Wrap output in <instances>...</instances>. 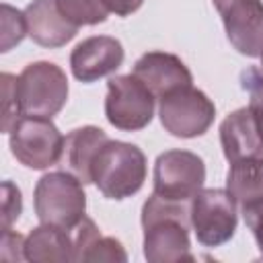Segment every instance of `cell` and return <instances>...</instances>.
I'll return each instance as SVG.
<instances>
[{
  "instance_id": "obj_7",
  "label": "cell",
  "mask_w": 263,
  "mask_h": 263,
  "mask_svg": "<svg viewBox=\"0 0 263 263\" xmlns=\"http://www.w3.org/2000/svg\"><path fill=\"white\" fill-rule=\"evenodd\" d=\"M158 101L160 123L175 138H197L214 123L216 107L199 88L183 86Z\"/></svg>"
},
{
  "instance_id": "obj_22",
  "label": "cell",
  "mask_w": 263,
  "mask_h": 263,
  "mask_svg": "<svg viewBox=\"0 0 263 263\" xmlns=\"http://www.w3.org/2000/svg\"><path fill=\"white\" fill-rule=\"evenodd\" d=\"M23 212V197L12 181L2 183V230H8Z\"/></svg>"
},
{
  "instance_id": "obj_21",
  "label": "cell",
  "mask_w": 263,
  "mask_h": 263,
  "mask_svg": "<svg viewBox=\"0 0 263 263\" xmlns=\"http://www.w3.org/2000/svg\"><path fill=\"white\" fill-rule=\"evenodd\" d=\"M2 90H4V105H2V132H10L12 123L21 117L18 99H16V76L4 72L2 74Z\"/></svg>"
},
{
  "instance_id": "obj_25",
  "label": "cell",
  "mask_w": 263,
  "mask_h": 263,
  "mask_svg": "<svg viewBox=\"0 0 263 263\" xmlns=\"http://www.w3.org/2000/svg\"><path fill=\"white\" fill-rule=\"evenodd\" d=\"M247 92H249V97H251V101H249V109H251V113H253V117H255V123H257V129H259V134H261V140H263V88H245Z\"/></svg>"
},
{
  "instance_id": "obj_19",
  "label": "cell",
  "mask_w": 263,
  "mask_h": 263,
  "mask_svg": "<svg viewBox=\"0 0 263 263\" xmlns=\"http://www.w3.org/2000/svg\"><path fill=\"white\" fill-rule=\"evenodd\" d=\"M58 8L76 27L105 23L109 14L105 0H58Z\"/></svg>"
},
{
  "instance_id": "obj_10",
  "label": "cell",
  "mask_w": 263,
  "mask_h": 263,
  "mask_svg": "<svg viewBox=\"0 0 263 263\" xmlns=\"http://www.w3.org/2000/svg\"><path fill=\"white\" fill-rule=\"evenodd\" d=\"M123 45L109 35H95L82 39L70 53V68L76 80L95 82L113 74L123 64Z\"/></svg>"
},
{
  "instance_id": "obj_6",
  "label": "cell",
  "mask_w": 263,
  "mask_h": 263,
  "mask_svg": "<svg viewBox=\"0 0 263 263\" xmlns=\"http://www.w3.org/2000/svg\"><path fill=\"white\" fill-rule=\"evenodd\" d=\"M191 228L205 247L228 242L238 224V203L226 189H199L191 203Z\"/></svg>"
},
{
  "instance_id": "obj_15",
  "label": "cell",
  "mask_w": 263,
  "mask_h": 263,
  "mask_svg": "<svg viewBox=\"0 0 263 263\" xmlns=\"http://www.w3.org/2000/svg\"><path fill=\"white\" fill-rule=\"evenodd\" d=\"M111 138L95 125H84L72 129L64 140V156L62 162L68 166L72 175H76L84 185L92 183L90 168L99 154V150L109 142Z\"/></svg>"
},
{
  "instance_id": "obj_24",
  "label": "cell",
  "mask_w": 263,
  "mask_h": 263,
  "mask_svg": "<svg viewBox=\"0 0 263 263\" xmlns=\"http://www.w3.org/2000/svg\"><path fill=\"white\" fill-rule=\"evenodd\" d=\"M0 257L6 261H21L25 259V236L14 230H2V249Z\"/></svg>"
},
{
  "instance_id": "obj_13",
  "label": "cell",
  "mask_w": 263,
  "mask_h": 263,
  "mask_svg": "<svg viewBox=\"0 0 263 263\" xmlns=\"http://www.w3.org/2000/svg\"><path fill=\"white\" fill-rule=\"evenodd\" d=\"M25 18L27 35L43 47H62L78 33V27L58 8V0H33L25 8Z\"/></svg>"
},
{
  "instance_id": "obj_17",
  "label": "cell",
  "mask_w": 263,
  "mask_h": 263,
  "mask_svg": "<svg viewBox=\"0 0 263 263\" xmlns=\"http://www.w3.org/2000/svg\"><path fill=\"white\" fill-rule=\"evenodd\" d=\"M74 261H127L123 245L113 236H103L90 218L74 228Z\"/></svg>"
},
{
  "instance_id": "obj_23",
  "label": "cell",
  "mask_w": 263,
  "mask_h": 263,
  "mask_svg": "<svg viewBox=\"0 0 263 263\" xmlns=\"http://www.w3.org/2000/svg\"><path fill=\"white\" fill-rule=\"evenodd\" d=\"M242 216H245V222L249 226V230L253 232L255 236V242L263 255V199L255 201V203H249L242 208Z\"/></svg>"
},
{
  "instance_id": "obj_8",
  "label": "cell",
  "mask_w": 263,
  "mask_h": 263,
  "mask_svg": "<svg viewBox=\"0 0 263 263\" xmlns=\"http://www.w3.org/2000/svg\"><path fill=\"white\" fill-rule=\"evenodd\" d=\"M156 97L134 74L115 76L107 84V121L123 132H138L152 121Z\"/></svg>"
},
{
  "instance_id": "obj_16",
  "label": "cell",
  "mask_w": 263,
  "mask_h": 263,
  "mask_svg": "<svg viewBox=\"0 0 263 263\" xmlns=\"http://www.w3.org/2000/svg\"><path fill=\"white\" fill-rule=\"evenodd\" d=\"M25 261H74V238L70 230L41 224L25 236Z\"/></svg>"
},
{
  "instance_id": "obj_14",
  "label": "cell",
  "mask_w": 263,
  "mask_h": 263,
  "mask_svg": "<svg viewBox=\"0 0 263 263\" xmlns=\"http://www.w3.org/2000/svg\"><path fill=\"white\" fill-rule=\"evenodd\" d=\"M220 142L228 162L263 156V140L249 107L232 111L220 125Z\"/></svg>"
},
{
  "instance_id": "obj_3",
  "label": "cell",
  "mask_w": 263,
  "mask_h": 263,
  "mask_svg": "<svg viewBox=\"0 0 263 263\" xmlns=\"http://www.w3.org/2000/svg\"><path fill=\"white\" fill-rule=\"evenodd\" d=\"M33 201L41 224L74 230L86 216L84 183L70 171L45 173L35 185Z\"/></svg>"
},
{
  "instance_id": "obj_27",
  "label": "cell",
  "mask_w": 263,
  "mask_h": 263,
  "mask_svg": "<svg viewBox=\"0 0 263 263\" xmlns=\"http://www.w3.org/2000/svg\"><path fill=\"white\" fill-rule=\"evenodd\" d=\"M144 0H105V6L109 12H115L117 16H129L142 6Z\"/></svg>"
},
{
  "instance_id": "obj_9",
  "label": "cell",
  "mask_w": 263,
  "mask_h": 263,
  "mask_svg": "<svg viewBox=\"0 0 263 263\" xmlns=\"http://www.w3.org/2000/svg\"><path fill=\"white\" fill-rule=\"evenodd\" d=\"M205 164L189 150H166L154 162V191L171 201H191L203 189Z\"/></svg>"
},
{
  "instance_id": "obj_28",
  "label": "cell",
  "mask_w": 263,
  "mask_h": 263,
  "mask_svg": "<svg viewBox=\"0 0 263 263\" xmlns=\"http://www.w3.org/2000/svg\"><path fill=\"white\" fill-rule=\"evenodd\" d=\"M212 2H214L216 10H218V12H222L224 8H228L230 4H234V2H238V0H212Z\"/></svg>"
},
{
  "instance_id": "obj_18",
  "label": "cell",
  "mask_w": 263,
  "mask_h": 263,
  "mask_svg": "<svg viewBox=\"0 0 263 263\" xmlns=\"http://www.w3.org/2000/svg\"><path fill=\"white\" fill-rule=\"evenodd\" d=\"M226 191L234 197L240 210L263 199V156L230 162L226 175Z\"/></svg>"
},
{
  "instance_id": "obj_1",
  "label": "cell",
  "mask_w": 263,
  "mask_h": 263,
  "mask_svg": "<svg viewBox=\"0 0 263 263\" xmlns=\"http://www.w3.org/2000/svg\"><path fill=\"white\" fill-rule=\"evenodd\" d=\"M191 201H171L152 193L142 208L144 257L150 263L193 261L189 228Z\"/></svg>"
},
{
  "instance_id": "obj_12",
  "label": "cell",
  "mask_w": 263,
  "mask_h": 263,
  "mask_svg": "<svg viewBox=\"0 0 263 263\" xmlns=\"http://www.w3.org/2000/svg\"><path fill=\"white\" fill-rule=\"evenodd\" d=\"M136 78H140L150 92L156 99H162L164 95L183 88V86H191L193 76L189 72V68L185 66V62L168 51H148L142 58H138V62L134 64V72Z\"/></svg>"
},
{
  "instance_id": "obj_2",
  "label": "cell",
  "mask_w": 263,
  "mask_h": 263,
  "mask_svg": "<svg viewBox=\"0 0 263 263\" xmlns=\"http://www.w3.org/2000/svg\"><path fill=\"white\" fill-rule=\"evenodd\" d=\"M90 177L107 199L132 197L146 181V156L136 144L109 140L99 150Z\"/></svg>"
},
{
  "instance_id": "obj_4",
  "label": "cell",
  "mask_w": 263,
  "mask_h": 263,
  "mask_svg": "<svg viewBox=\"0 0 263 263\" xmlns=\"http://www.w3.org/2000/svg\"><path fill=\"white\" fill-rule=\"evenodd\" d=\"M64 140L51 117L39 115H21L8 132L12 156L33 171L58 164L64 156Z\"/></svg>"
},
{
  "instance_id": "obj_5",
  "label": "cell",
  "mask_w": 263,
  "mask_h": 263,
  "mask_svg": "<svg viewBox=\"0 0 263 263\" xmlns=\"http://www.w3.org/2000/svg\"><path fill=\"white\" fill-rule=\"evenodd\" d=\"M16 99L23 115L53 117L68 101L66 72L53 62H33L16 76Z\"/></svg>"
},
{
  "instance_id": "obj_20",
  "label": "cell",
  "mask_w": 263,
  "mask_h": 263,
  "mask_svg": "<svg viewBox=\"0 0 263 263\" xmlns=\"http://www.w3.org/2000/svg\"><path fill=\"white\" fill-rule=\"evenodd\" d=\"M27 35V18L25 12L16 10L10 4H2V49L8 51L18 45Z\"/></svg>"
},
{
  "instance_id": "obj_11",
  "label": "cell",
  "mask_w": 263,
  "mask_h": 263,
  "mask_svg": "<svg viewBox=\"0 0 263 263\" xmlns=\"http://www.w3.org/2000/svg\"><path fill=\"white\" fill-rule=\"evenodd\" d=\"M226 37L230 45L247 55H263V2L261 0H238L220 12Z\"/></svg>"
},
{
  "instance_id": "obj_26",
  "label": "cell",
  "mask_w": 263,
  "mask_h": 263,
  "mask_svg": "<svg viewBox=\"0 0 263 263\" xmlns=\"http://www.w3.org/2000/svg\"><path fill=\"white\" fill-rule=\"evenodd\" d=\"M240 86L242 88H263V55H261V66H251L242 70L240 74Z\"/></svg>"
}]
</instances>
